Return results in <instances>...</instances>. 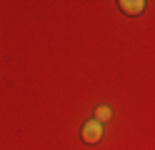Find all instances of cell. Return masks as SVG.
Wrapping results in <instances>:
<instances>
[{
  "instance_id": "cell-1",
  "label": "cell",
  "mask_w": 155,
  "mask_h": 150,
  "mask_svg": "<svg viewBox=\"0 0 155 150\" xmlns=\"http://www.w3.org/2000/svg\"><path fill=\"white\" fill-rule=\"evenodd\" d=\"M80 135H83V140L88 145H95V143H100V140H103V125L98 123V120H88V123L83 125Z\"/></svg>"
},
{
  "instance_id": "cell-2",
  "label": "cell",
  "mask_w": 155,
  "mask_h": 150,
  "mask_svg": "<svg viewBox=\"0 0 155 150\" xmlns=\"http://www.w3.org/2000/svg\"><path fill=\"white\" fill-rule=\"evenodd\" d=\"M118 8L123 10L125 15H140L145 10V3H143V0H120Z\"/></svg>"
},
{
  "instance_id": "cell-3",
  "label": "cell",
  "mask_w": 155,
  "mask_h": 150,
  "mask_svg": "<svg viewBox=\"0 0 155 150\" xmlns=\"http://www.w3.org/2000/svg\"><path fill=\"white\" fill-rule=\"evenodd\" d=\"M110 108L108 105H98V110H95V120H98V123L103 125V123H108V120H110Z\"/></svg>"
}]
</instances>
